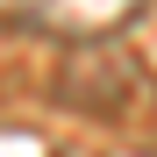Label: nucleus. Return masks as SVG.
Masks as SVG:
<instances>
[{"instance_id":"obj_1","label":"nucleus","mask_w":157,"mask_h":157,"mask_svg":"<svg viewBox=\"0 0 157 157\" xmlns=\"http://www.w3.org/2000/svg\"><path fill=\"white\" fill-rule=\"evenodd\" d=\"M50 86H57V107L86 114V121H128L143 107L150 78H143V64L128 57L114 36H71Z\"/></svg>"},{"instance_id":"obj_2","label":"nucleus","mask_w":157,"mask_h":157,"mask_svg":"<svg viewBox=\"0 0 157 157\" xmlns=\"http://www.w3.org/2000/svg\"><path fill=\"white\" fill-rule=\"evenodd\" d=\"M150 0H0V14L43 36H114L121 21H136Z\"/></svg>"}]
</instances>
